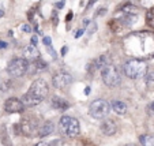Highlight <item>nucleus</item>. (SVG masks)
<instances>
[{
  "mask_svg": "<svg viewBox=\"0 0 154 146\" xmlns=\"http://www.w3.org/2000/svg\"><path fill=\"white\" fill-rule=\"evenodd\" d=\"M42 42H44V45H47V47H49L51 48V45H52V38L51 37H44V40H42Z\"/></svg>",
  "mask_w": 154,
  "mask_h": 146,
  "instance_id": "obj_21",
  "label": "nucleus"
},
{
  "mask_svg": "<svg viewBox=\"0 0 154 146\" xmlns=\"http://www.w3.org/2000/svg\"><path fill=\"white\" fill-rule=\"evenodd\" d=\"M124 146H138V145H135V143H125Z\"/></svg>",
  "mask_w": 154,
  "mask_h": 146,
  "instance_id": "obj_34",
  "label": "nucleus"
},
{
  "mask_svg": "<svg viewBox=\"0 0 154 146\" xmlns=\"http://www.w3.org/2000/svg\"><path fill=\"white\" fill-rule=\"evenodd\" d=\"M35 146H51V145H49L48 142H38Z\"/></svg>",
  "mask_w": 154,
  "mask_h": 146,
  "instance_id": "obj_31",
  "label": "nucleus"
},
{
  "mask_svg": "<svg viewBox=\"0 0 154 146\" xmlns=\"http://www.w3.org/2000/svg\"><path fill=\"white\" fill-rule=\"evenodd\" d=\"M111 107H112V111L116 112L117 115L127 113V105H125V102L120 101V100H113V101L111 102Z\"/></svg>",
  "mask_w": 154,
  "mask_h": 146,
  "instance_id": "obj_14",
  "label": "nucleus"
},
{
  "mask_svg": "<svg viewBox=\"0 0 154 146\" xmlns=\"http://www.w3.org/2000/svg\"><path fill=\"white\" fill-rule=\"evenodd\" d=\"M146 22H147L150 26L154 27V7H151V8L146 12Z\"/></svg>",
  "mask_w": 154,
  "mask_h": 146,
  "instance_id": "obj_19",
  "label": "nucleus"
},
{
  "mask_svg": "<svg viewBox=\"0 0 154 146\" xmlns=\"http://www.w3.org/2000/svg\"><path fill=\"white\" fill-rule=\"evenodd\" d=\"M71 19H72V12H68V15H67V17H66V22H70V20Z\"/></svg>",
  "mask_w": 154,
  "mask_h": 146,
  "instance_id": "obj_30",
  "label": "nucleus"
},
{
  "mask_svg": "<svg viewBox=\"0 0 154 146\" xmlns=\"http://www.w3.org/2000/svg\"><path fill=\"white\" fill-rule=\"evenodd\" d=\"M3 15H4V11H3L2 8H0V17H3Z\"/></svg>",
  "mask_w": 154,
  "mask_h": 146,
  "instance_id": "obj_35",
  "label": "nucleus"
},
{
  "mask_svg": "<svg viewBox=\"0 0 154 146\" xmlns=\"http://www.w3.org/2000/svg\"><path fill=\"white\" fill-rule=\"evenodd\" d=\"M67 52H68V47H67V45H64V47L61 48V56H64Z\"/></svg>",
  "mask_w": 154,
  "mask_h": 146,
  "instance_id": "obj_28",
  "label": "nucleus"
},
{
  "mask_svg": "<svg viewBox=\"0 0 154 146\" xmlns=\"http://www.w3.org/2000/svg\"><path fill=\"white\" fill-rule=\"evenodd\" d=\"M85 94H90V86L85 88Z\"/></svg>",
  "mask_w": 154,
  "mask_h": 146,
  "instance_id": "obj_33",
  "label": "nucleus"
},
{
  "mask_svg": "<svg viewBox=\"0 0 154 146\" xmlns=\"http://www.w3.org/2000/svg\"><path fill=\"white\" fill-rule=\"evenodd\" d=\"M111 112V104L105 100H96L90 104L89 107V113H90L91 117L97 120H101V119H105L108 117Z\"/></svg>",
  "mask_w": 154,
  "mask_h": 146,
  "instance_id": "obj_5",
  "label": "nucleus"
},
{
  "mask_svg": "<svg viewBox=\"0 0 154 146\" xmlns=\"http://www.w3.org/2000/svg\"><path fill=\"white\" fill-rule=\"evenodd\" d=\"M139 142L142 143V146H154V137L153 135H140L139 137Z\"/></svg>",
  "mask_w": 154,
  "mask_h": 146,
  "instance_id": "obj_17",
  "label": "nucleus"
},
{
  "mask_svg": "<svg viewBox=\"0 0 154 146\" xmlns=\"http://www.w3.org/2000/svg\"><path fill=\"white\" fill-rule=\"evenodd\" d=\"M145 76H146V83H147V86H153L154 85V71L146 74Z\"/></svg>",
  "mask_w": 154,
  "mask_h": 146,
  "instance_id": "obj_20",
  "label": "nucleus"
},
{
  "mask_svg": "<svg viewBox=\"0 0 154 146\" xmlns=\"http://www.w3.org/2000/svg\"><path fill=\"white\" fill-rule=\"evenodd\" d=\"M7 47H8V44H7L6 41H0V49H6Z\"/></svg>",
  "mask_w": 154,
  "mask_h": 146,
  "instance_id": "obj_27",
  "label": "nucleus"
},
{
  "mask_svg": "<svg viewBox=\"0 0 154 146\" xmlns=\"http://www.w3.org/2000/svg\"><path fill=\"white\" fill-rule=\"evenodd\" d=\"M27 67H29V61L25 60L23 57H18L8 63L7 73L12 78H19V76L25 75L27 73Z\"/></svg>",
  "mask_w": 154,
  "mask_h": 146,
  "instance_id": "obj_6",
  "label": "nucleus"
},
{
  "mask_svg": "<svg viewBox=\"0 0 154 146\" xmlns=\"http://www.w3.org/2000/svg\"><path fill=\"white\" fill-rule=\"evenodd\" d=\"M23 59L27 61H35L40 59V52H38L37 47L34 45H27L23 48Z\"/></svg>",
  "mask_w": 154,
  "mask_h": 146,
  "instance_id": "obj_12",
  "label": "nucleus"
},
{
  "mask_svg": "<svg viewBox=\"0 0 154 146\" xmlns=\"http://www.w3.org/2000/svg\"><path fill=\"white\" fill-rule=\"evenodd\" d=\"M72 75L66 71H59L53 75L52 78V83L56 89H60V90H66L67 88H70L72 85Z\"/></svg>",
  "mask_w": 154,
  "mask_h": 146,
  "instance_id": "obj_7",
  "label": "nucleus"
},
{
  "mask_svg": "<svg viewBox=\"0 0 154 146\" xmlns=\"http://www.w3.org/2000/svg\"><path fill=\"white\" fill-rule=\"evenodd\" d=\"M100 130H101V132L104 135L112 137V135H115L117 132V124L113 119L105 117V119L101 122V124H100Z\"/></svg>",
  "mask_w": 154,
  "mask_h": 146,
  "instance_id": "obj_10",
  "label": "nucleus"
},
{
  "mask_svg": "<svg viewBox=\"0 0 154 146\" xmlns=\"http://www.w3.org/2000/svg\"><path fill=\"white\" fill-rule=\"evenodd\" d=\"M51 102H52V107L53 108H56L57 111H66V109L70 107V104L67 102V100L61 98V97H57V96H53L52 100H51Z\"/></svg>",
  "mask_w": 154,
  "mask_h": 146,
  "instance_id": "obj_13",
  "label": "nucleus"
},
{
  "mask_svg": "<svg viewBox=\"0 0 154 146\" xmlns=\"http://www.w3.org/2000/svg\"><path fill=\"white\" fill-rule=\"evenodd\" d=\"M64 7V0H60V2H57V3H56V8L57 10H61Z\"/></svg>",
  "mask_w": 154,
  "mask_h": 146,
  "instance_id": "obj_23",
  "label": "nucleus"
},
{
  "mask_svg": "<svg viewBox=\"0 0 154 146\" xmlns=\"http://www.w3.org/2000/svg\"><path fill=\"white\" fill-rule=\"evenodd\" d=\"M106 14V8H101V10H98V11H97V17H104V15Z\"/></svg>",
  "mask_w": 154,
  "mask_h": 146,
  "instance_id": "obj_22",
  "label": "nucleus"
},
{
  "mask_svg": "<svg viewBox=\"0 0 154 146\" xmlns=\"http://www.w3.org/2000/svg\"><path fill=\"white\" fill-rule=\"evenodd\" d=\"M101 78L102 82L108 88H116L122 83V73L119 67L115 64H109L101 70Z\"/></svg>",
  "mask_w": 154,
  "mask_h": 146,
  "instance_id": "obj_4",
  "label": "nucleus"
},
{
  "mask_svg": "<svg viewBox=\"0 0 154 146\" xmlns=\"http://www.w3.org/2000/svg\"><path fill=\"white\" fill-rule=\"evenodd\" d=\"M49 94V88L48 83L44 79H35L32 83L29 92L22 97V104L25 107H35L40 102H42V100Z\"/></svg>",
  "mask_w": 154,
  "mask_h": 146,
  "instance_id": "obj_1",
  "label": "nucleus"
},
{
  "mask_svg": "<svg viewBox=\"0 0 154 146\" xmlns=\"http://www.w3.org/2000/svg\"><path fill=\"white\" fill-rule=\"evenodd\" d=\"M122 14H127V15H138V8L137 6L131 3H125L122 7Z\"/></svg>",
  "mask_w": 154,
  "mask_h": 146,
  "instance_id": "obj_16",
  "label": "nucleus"
},
{
  "mask_svg": "<svg viewBox=\"0 0 154 146\" xmlns=\"http://www.w3.org/2000/svg\"><path fill=\"white\" fill-rule=\"evenodd\" d=\"M108 23H109V27H111V29L113 30L115 33H117V32H119V30H122V29H123V25L120 23V22H119V20H117V19L109 20Z\"/></svg>",
  "mask_w": 154,
  "mask_h": 146,
  "instance_id": "obj_18",
  "label": "nucleus"
},
{
  "mask_svg": "<svg viewBox=\"0 0 154 146\" xmlns=\"http://www.w3.org/2000/svg\"><path fill=\"white\" fill-rule=\"evenodd\" d=\"M23 109L25 105L17 97H11L4 102V111L8 112V113H19V112H23Z\"/></svg>",
  "mask_w": 154,
  "mask_h": 146,
  "instance_id": "obj_9",
  "label": "nucleus"
},
{
  "mask_svg": "<svg viewBox=\"0 0 154 146\" xmlns=\"http://www.w3.org/2000/svg\"><path fill=\"white\" fill-rule=\"evenodd\" d=\"M124 74L131 79H139L147 74V66L143 60L131 59L124 64Z\"/></svg>",
  "mask_w": 154,
  "mask_h": 146,
  "instance_id": "obj_3",
  "label": "nucleus"
},
{
  "mask_svg": "<svg viewBox=\"0 0 154 146\" xmlns=\"http://www.w3.org/2000/svg\"><path fill=\"white\" fill-rule=\"evenodd\" d=\"M59 131L63 135H66V137L75 138L81 132V126H79V122L75 117L64 115L59 120Z\"/></svg>",
  "mask_w": 154,
  "mask_h": 146,
  "instance_id": "obj_2",
  "label": "nucleus"
},
{
  "mask_svg": "<svg viewBox=\"0 0 154 146\" xmlns=\"http://www.w3.org/2000/svg\"><path fill=\"white\" fill-rule=\"evenodd\" d=\"M53 130H55L53 123L45 122L42 126H40V129H38V135H40V137H48V135H51L53 132Z\"/></svg>",
  "mask_w": 154,
  "mask_h": 146,
  "instance_id": "obj_15",
  "label": "nucleus"
},
{
  "mask_svg": "<svg viewBox=\"0 0 154 146\" xmlns=\"http://www.w3.org/2000/svg\"><path fill=\"white\" fill-rule=\"evenodd\" d=\"M111 64V59L108 55L98 56L97 59H94L90 64H87V71H101L102 68H105L106 66Z\"/></svg>",
  "mask_w": 154,
  "mask_h": 146,
  "instance_id": "obj_11",
  "label": "nucleus"
},
{
  "mask_svg": "<svg viewBox=\"0 0 154 146\" xmlns=\"http://www.w3.org/2000/svg\"><path fill=\"white\" fill-rule=\"evenodd\" d=\"M30 42H32V45H34V47H35V45H37V42H38V37H37V36H33L32 40H30Z\"/></svg>",
  "mask_w": 154,
  "mask_h": 146,
  "instance_id": "obj_25",
  "label": "nucleus"
},
{
  "mask_svg": "<svg viewBox=\"0 0 154 146\" xmlns=\"http://www.w3.org/2000/svg\"><path fill=\"white\" fill-rule=\"evenodd\" d=\"M82 34H83V29H79L78 32H76V34H75V38H79V37H82Z\"/></svg>",
  "mask_w": 154,
  "mask_h": 146,
  "instance_id": "obj_29",
  "label": "nucleus"
},
{
  "mask_svg": "<svg viewBox=\"0 0 154 146\" xmlns=\"http://www.w3.org/2000/svg\"><path fill=\"white\" fill-rule=\"evenodd\" d=\"M147 111L150 112V113H154V102H151V104L147 105Z\"/></svg>",
  "mask_w": 154,
  "mask_h": 146,
  "instance_id": "obj_26",
  "label": "nucleus"
},
{
  "mask_svg": "<svg viewBox=\"0 0 154 146\" xmlns=\"http://www.w3.org/2000/svg\"><path fill=\"white\" fill-rule=\"evenodd\" d=\"M96 2H97V0H89V4H87V7H91L94 3H96Z\"/></svg>",
  "mask_w": 154,
  "mask_h": 146,
  "instance_id": "obj_32",
  "label": "nucleus"
},
{
  "mask_svg": "<svg viewBox=\"0 0 154 146\" xmlns=\"http://www.w3.org/2000/svg\"><path fill=\"white\" fill-rule=\"evenodd\" d=\"M38 129L40 126L37 124V122L30 117H26L20 122V132L26 137H34V135H38Z\"/></svg>",
  "mask_w": 154,
  "mask_h": 146,
  "instance_id": "obj_8",
  "label": "nucleus"
},
{
  "mask_svg": "<svg viewBox=\"0 0 154 146\" xmlns=\"http://www.w3.org/2000/svg\"><path fill=\"white\" fill-rule=\"evenodd\" d=\"M22 30H23L25 33H30L32 32V27H30L29 25H23V26H22Z\"/></svg>",
  "mask_w": 154,
  "mask_h": 146,
  "instance_id": "obj_24",
  "label": "nucleus"
}]
</instances>
